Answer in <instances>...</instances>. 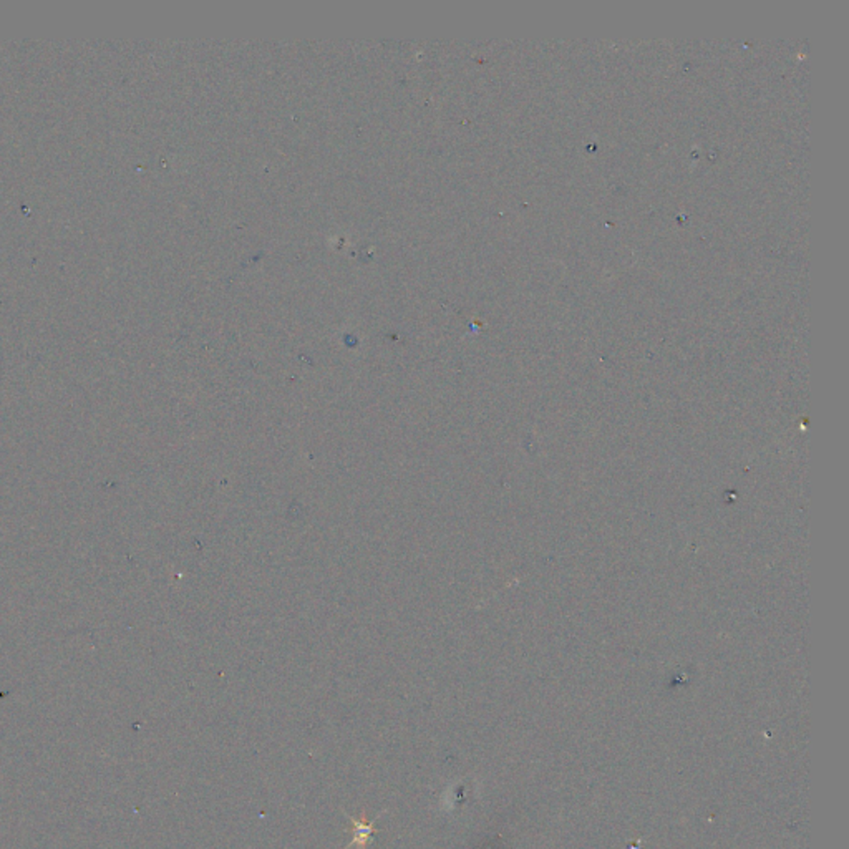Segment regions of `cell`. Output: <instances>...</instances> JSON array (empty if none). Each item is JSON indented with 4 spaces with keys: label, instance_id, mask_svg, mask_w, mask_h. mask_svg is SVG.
I'll list each match as a JSON object with an SVG mask.
<instances>
[{
    "label": "cell",
    "instance_id": "cell-1",
    "mask_svg": "<svg viewBox=\"0 0 849 849\" xmlns=\"http://www.w3.org/2000/svg\"><path fill=\"white\" fill-rule=\"evenodd\" d=\"M383 813H385V811H382L380 815H377L373 821H367L365 815L362 816V819H357L354 818V816H350L347 813H344L350 823H352V828H354V838H352V841H350L345 849H367L369 843L373 841V831H375V829H373V823H377Z\"/></svg>",
    "mask_w": 849,
    "mask_h": 849
}]
</instances>
